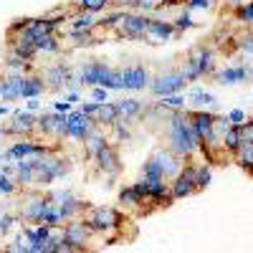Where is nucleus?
Returning a JSON list of instances; mask_svg holds the SVG:
<instances>
[{
  "label": "nucleus",
  "mask_w": 253,
  "mask_h": 253,
  "mask_svg": "<svg viewBox=\"0 0 253 253\" xmlns=\"http://www.w3.org/2000/svg\"><path fill=\"white\" fill-rule=\"evenodd\" d=\"M81 218L89 223V228L94 230V233H117V230H122V223H124V215L119 213V210L107 208V205L89 208Z\"/></svg>",
  "instance_id": "1"
},
{
  "label": "nucleus",
  "mask_w": 253,
  "mask_h": 253,
  "mask_svg": "<svg viewBox=\"0 0 253 253\" xmlns=\"http://www.w3.org/2000/svg\"><path fill=\"white\" fill-rule=\"evenodd\" d=\"M51 193H43V190H33V187H26L23 193V203H20V218L28 220V223H41L43 218L46 208L51 205Z\"/></svg>",
  "instance_id": "2"
},
{
  "label": "nucleus",
  "mask_w": 253,
  "mask_h": 253,
  "mask_svg": "<svg viewBox=\"0 0 253 253\" xmlns=\"http://www.w3.org/2000/svg\"><path fill=\"white\" fill-rule=\"evenodd\" d=\"M74 84H84V86H104L109 91L112 84V66L107 61H89L86 66H81L79 74L74 76Z\"/></svg>",
  "instance_id": "3"
},
{
  "label": "nucleus",
  "mask_w": 253,
  "mask_h": 253,
  "mask_svg": "<svg viewBox=\"0 0 253 253\" xmlns=\"http://www.w3.org/2000/svg\"><path fill=\"white\" fill-rule=\"evenodd\" d=\"M150 15L147 13H129L126 10L124 18L119 20V26L114 28L117 38H129V41H142L147 38V26H150Z\"/></svg>",
  "instance_id": "4"
},
{
  "label": "nucleus",
  "mask_w": 253,
  "mask_h": 253,
  "mask_svg": "<svg viewBox=\"0 0 253 253\" xmlns=\"http://www.w3.org/2000/svg\"><path fill=\"white\" fill-rule=\"evenodd\" d=\"M94 236H96V233L89 228V223L84 220V218H71V220L63 223V241L71 243L76 251H86V248H89L86 243H89Z\"/></svg>",
  "instance_id": "5"
},
{
  "label": "nucleus",
  "mask_w": 253,
  "mask_h": 253,
  "mask_svg": "<svg viewBox=\"0 0 253 253\" xmlns=\"http://www.w3.org/2000/svg\"><path fill=\"white\" fill-rule=\"evenodd\" d=\"M43 81H46V91H51V94H58V91H63L69 86V84L74 81V71L66 66L63 61H56V63H51L48 69H43Z\"/></svg>",
  "instance_id": "6"
},
{
  "label": "nucleus",
  "mask_w": 253,
  "mask_h": 253,
  "mask_svg": "<svg viewBox=\"0 0 253 253\" xmlns=\"http://www.w3.org/2000/svg\"><path fill=\"white\" fill-rule=\"evenodd\" d=\"M185 84H187V79L182 76V71H170V74H160V76H155L152 81H150V91L155 94V96H167V94H177V91H182L185 89Z\"/></svg>",
  "instance_id": "7"
},
{
  "label": "nucleus",
  "mask_w": 253,
  "mask_h": 253,
  "mask_svg": "<svg viewBox=\"0 0 253 253\" xmlns=\"http://www.w3.org/2000/svg\"><path fill=\"white\" fill-rule=\"evenodd\" d=\"M96 119L94 117H86L84 112H71L69 114V129H66V139H74V142H81L84 144V139H86L94 129H96Z\"/></svg>",
  "instance_id": "8"
},
{
  "label": "nucleus",
  "mask_w": 253,
  "mask_h": 253,
  "mask_svg": "<svg viewBox=\"0 0 253 253\" xmlns=\"http://www.w3.org/2000/svg\"><path fill=\"white\" fill-rule=\"evenodd\" d=\"M94 165H96V172L104 175V177H114L122 172V160H119V150L117 144H107L104 150L94 157Z\"/></svg>",
  "instance_id": "9"
},
{
  "label": "nucleus",
  "mask_w": 253,
  "mask_h": 253,
  "mask_svg": "<svg viewBox=\"0 0 253 253\" xmlns=\"http://www.w3.org/2000/svg\"><path fill=\"white\" fill-rule=\"evenodd\" d=\"M3 129V134L8 137H33L36 134V117L26 109V112H15L13 114V122L10 124H3L0 126Z\"/></svg>",
  "instance_id": "10"
},
{
  "label": "nucleus",
  "mask_w": 253,
  "mask_h": 253,
  "mask_svg": "<svg viewBox=\"0 0 253 253\" xmlns=\"http://www.w3.org/2000/svg\"><path fill=\"white\" fill-rule=\"evenodd\" d=\"M124 76V89H132V91H142L150 86V74L142 63H132V66H124L122 69Z\"/></svg>",
  "instance_id": "11"
},
{
  "label": "nucleus",
  "mask_w": 253,
  "mask_h": 253,
  "mask_svg": "<svg viewBox=\"0 0 253 253\" xmlns=\"http://www.w3.org/2000/svg\"><path fill=\"white\" fill-rule=\"evenodd\" d=\"M157 162H160V167H162V172H165V180L170 182V180H175L177 175H180V170H182V160L175 155V152H170L167 147H162V150H155V155H152Z\"/></svg>",
  "instance_id": "12"
},
{
  "label": "nucleus",
  "mask_w": 253,
  "mask_h": 253,
  "mask_svg": "<svg viewBox=\"0 0 253 253\" xmlns=\"http://www.w3.org/2000/svg\"><path fill=\"white\" fill-rule=\"evenodd\" d=\"M20 91H23V74L8 71L5 76H0V99L3 101L20 99Z\"/></svg>",
  "instance_id": "13"
},
{
  "label": "nucleus",
  "mask_w": 253,
  "mask_h": 253,
  "mask_svg": "<svg viewBox=\"0 0 253 253\" xmlns=\"http://www.w3.org/2000/svg\"><path fill=\"white\" fill-rule=\"evenodd\" d=\"M107 144H109L107 126H96V129H94L86 139H84V155H86V160H94Z\"/></svg>",
  "instance_id": "14"
},
{
  "label": "nucleus",
  "mask_w": 253,
  "mask_h": 253,
  "mask_svg": "<svg viewBox=\"0 0 253 253\" xmlns=\"http://www.w3.org/2000/svg\"><path fill=\"white\" fill-rule=\"evenodd\" d=\"M175 36V26L172 20H160V18H152L150 26H147V38H152V43H165Z\"/></svg>",
  "instance_id": "15"
},
{
  "label": "nucleus",
  "mask_w": 253,
  "mask_h": 253,
  "mask_svg": "<svg viewBox=\"0 0 253 253\" xmlns=\"http://www.w3.org/2000/svg\"><path fill=\"white\" fill-rule=\"evenodd\" d=\"M195 56H198V66H200V76H213L218 71V61H215V48L210 46H198L195 48Z\"/></svg>",
  "instance_id": "16"
},
{
  "label": "nucleus",
  "mask_w": 253,
  "mask_h": 253,
  "mask_svg": "<svg viewBox=\"0 0 253 253\" xmlns=\"http://www.w3.org/2000/svg\"><path fill=\"white\" fill-rule=\"evenodd\" d=\"M46 91V81L41 74H23V91L20 99H36Z\"/></svg>",
  "instance_id": "17"
},
{
  "label": "nucleus",
  "mask_w": 253,
  "mask_h": 253,
  "mask_svg": "<svg viewBox=\"0 0 253 253\" xmlns=\"http://www.w3.org/2000/svg\"><path fill=\"white\" fill-rule=\"evenodd\" d=\"M213 79L218 84H238V81H246L248 79V66H228V69H220L213 74Z\"/></svg>",
  "instance_id": "18"
},
{
  "label": "nucleus",
  "mask_w": 253,
  "mask_h": 253,
  "mask_svg": "<svg viewBox=\"0 0 253 253\" xmlns=\"http://www.w3.org/2000/svg\"><path fill=\"white\" fill-rule=\"evenodd\" d=\"M94 119H96V124L99 126H109L119 119V109H117V104H112V101H101L99 104V109H96V114H94Z\"/></svg>",
  "instance_id": "19"
},
{
  "label": "nucleus",
  "mask_w": 253,
  "mask_h": 253,
  "mask_svg": "<svg viewBox=\"0 0 253 253\" xmlns=\"http://www.w3.org/2000/svg\"><path fill=\"white\" fill-rule=\"evenodd\" d=\"M96 23H99V18H96L94 13L76 10V13L69 18V31H91Z\"/></svg>",
  "instance_id": "20"
},
{
  "label": "nucleus",
  "mask_w": 253,
  "mask_h": 253,
  "mask_svg": "<svg viewBox=\"0 0 253 253\" xmlns=\"http://www.w3.org/2000/svg\"><path fill=\"white\" fill-rule=\"evenodd\" d=\"M117 109H119V117H124V119H134V117L142 114L144 104H142L139 99H122V101H117Z\"/></svg>",
  "instance_id": "21"
},
{
  "label": "nucleus",
  "mask_w": 253,
  "mask_h": 253,
  "mask_svg": "<svg viewBox=\"0 0 253 253\" xmlns=\"http://www.w3.org/2000/svg\"><path fill=\"white\" fill-rule=\"evenodd\" d=\"M236 162L243 167V170L253 172V142H241V147L236 150Z\"/></svg>",
  "instance_id": "22"
},
{
  "label": "nucleus",
  "mask_w": 253,
  "mask_h": 253,
  "mask_svg": "<svg viewBox=\"0 0 253 253\" xmlns=\"http://www.w3.org/2000/svg\"><path fill=\"white\" fill-rule=\"evenodd\" d=\"M58 51H61V41L56 38V33L41 36L36 41V53H58Z\"/></svg>",
  "instance_id": "23"
},
{
  "label": "nucleus",
  "mask_w": 253,
  "mask_h": 253,
  "mask_svg": "<svg viewBox=\"0 0 253 253\" xmlns=\"http://www.w3.org/2000/svg\"><path fill=\"white\" fill-rule=\"evenodd\" d=\"M220 147H223L228 155H236V150L241 147V134H238V129H236V124L230 126L228 132H223V137H220Z\"/></svg>",
  "instance_id": "24"
},
{
  "label": "nucleus",
  "mask_w": 253,
  "mask_h": 253,
  "mask_svg": "<svg viewBox=\"0 0 253 253\" xmlns=\"http://www.w3.org/2000/svg\"><path fill=\"white\" fill-rule=\"evenodd\" d=\"M129 122L132 119H124V117H119L109 129H112V134H114V142H132V132H129Z\"/></svg>",
  "instance_id": "25"
},
{
  "label": "nucleus",
  "mask_w": 253,
  "mask_h": 253,
  "mask_svg": "<svg viewBox=\"0 0 253 253\" xmlns=\"http://www.w3.org/2000/svg\"><path fill=\"white\" fill-rule=\"evenodd\" d=\"M142 177H150V180H165V172L155 157H147V162L142 165Z\"/></svg>",
  "instance_id": "26"
},
{
  "label": "nucleus",
  "mask_w": 253,
  "mask_h": 253,
  "mask_svg": "<svg viewBox=\"0 0 253 253\" xmlns=\"http://www.w3.org/2000/svg\"><path fill=\"white\" fill-rule=\"evenodd\" d=\"M172 26H175V36L180 38L187 28H193V26H195V20L190 18V10H182V13H180V15L172 20Z\"/></svg>",
  "instance_id": "27"
},
{
  "label": "nucleus",
  "mask_w": 253,
  "mask_h": 253,
  "mask_svg": "<svg viewBox=\"0 0 253 253\" xmlns=\"http://www.w3.org/2000/svg\"><path fill=\"white\" fill-rule=\"evenodd\" d=\"M112 5V0H79L76 8L79 10H86V13H99L104 8H109Z\"/></svg>",
  "instance_id": "28"
},
{
  "label": "nucleus",
  "mask_w": 253,
  "mask_h": 253,
  "mask_svg": "<svg viewBox=\"0 0 253 253\" xmlns=\"http://www.w3.org/2000/svg\"><path fill=\"white\" fill-rule=\"evenodd\" d=\"M210 180H213V172H210V165H198V175H195V187H198V193L200 190H205L210 185Z\"/></svg>",
  "instance_id": "29"
},
{
  "label": "nucleus",
  "mask_w": 253,
  "mask_h": 253,
  "mask_svg": "<svg viewBox=\"0 0 253 253\" xmlns=\"http://www.w3.org/2000/svg\"><path fill=\"white\" fill-rule=\"evenodd\" d=\"M236 46H238V51H241L243 56H253V31L241 33L238 41H236Z\"/></svg>",
  "instance_id": "30"
},
{
  "label": "nucleus",
  "mask_w": 253,
  "mask_h": 253,
  "mask_svg": "<svg viewBox=\"0 0 253 253\" xmlns=\"http://www.w3.org/2000/svg\"><path fill=\"white\" fill-rule=\"evenodd\" d=\"M236 129L241 134V142H253V117H246L241 124H236Z\"/></svg>",
  "instance_id": "31"
},
{
  "label": "nucleus",
  "mask_w": 253,
  "mask_h": 253,
  "mask_svg": "<svg viewBox=\"0 0 253 253\" xmlns=\"http://www.w3.org/2000/svg\"><path fill=\"white\" fill-rule=\"evenodd\" d=\"M18 182L10 175H0V195H15L18 193Z\"/></svg>",
  "instance_id": "32"
},
{
  "label": "nucleus",
  "mask_w": 253,
  "mask_h": 253,
  "mask_svg": "<svg viewBox=\"0 0 253 253\" xmlns=\"http://www.w3.org/2000/svg\"><path fill=\"white\" fill-rule=\"evenodd\" d=\"M160 104H162L165 109H182L185 107V99L180 94H167V96L160 99Z\"/></svg>",
  "instance_id": "33"
},
{
  "label": "nucleus",
  "mask_w": 253,
  "mask_h": 253,
  "mask_svg": "<svg viewBox=\"0 0 253 253\" xmlns=\"http://www.w3.org/2000/svg\"><path fill=\"white\" fill-rule=\"evenodd\" d=\"M218 0H187L185 10H213Z\"/></svg>",
  "instance_id": "34"
},
{
  "label": "nucleus",
  "mask_w": 253,
  "mask_h": 253,
  "mask_svg": "<svg viewBox=\"0 0 253 253\" xmlns=\"http://www.w3.org/2000/svg\"><path fill=\"white\" fill-rule=\"evenodd\" d=\"M18 223V218L15 215H10V213H0V233H10V230H13V225Z\"/></svg>",
  "instance_id": "35"
},
{
  "label": "nucleus",
  "mask_w": 253,
  "mask_h": 253,
  "mask_svg": "<svg viewBox=\"0 0 253 253\" xmlns=\"http://www.w3.org/2000/svg\"><path fill=\"white\" fill-rule=\"evenodd\" d=\"M134 5H137V0H112L109 8H114V10H129Z\"/></svg>",
  "instance_id": "36"
},
{
  "label": "nucleus",
  "mask_w": 253,
  "mask_h": 253,
  "mask_svg": "<svg viewBox=\"0 0 253 253\" xmlns=\"http://www.w3.org/2000/svg\"><path fill=\"white\" fill-rule=\"evenodd\" d=\"M243 23L253 26V0H246L243 3Z\"/></svg>",
  "instance_id": "37"
},
{
  "label": "nucleus",
  "mask_w": 253,
  "mask_h": 253,
  "mask_svg": "<svg viewBox=\"0 0 253 253\" xmlns=\"http://www.w3.org/2000/svg\"><path fill=\"white\" fill-rule=\"evenodd\" d=\"M96 109H99V101H91V104H86V101H84L81 107H79V112H84L86 117H94V114H96Z\"/></svg>",
  "instance_id": "38"
},
{
  "label": "nucleus",
  "mask_w": 253,
  "mask_h": 253,
  "mask_svg": "<svg viewBox=\"0 0 253 253\" xmlns=\"http://www.w3.org/2000/svg\"><path fill=\"white\" fill-rule=\"evenodd\" d=\"M137 10H142V13H147V10H155L157 8V0H137V5H134Z\"/></svg>",
  "instance_id": "39"
},
{
  "label": "nucleus",
  "mask_w": 253,
  "mask_h": 253,
  "mask_svg": "<svg viewBox=\"0 0 253 253\" xmlns=\"http://www.w3.org/2000/svg\"><path fill=\"white\" fill-rule=\"evenodd\" d=\"M228 119H230V124H241V122L246 119V114H243L241 109H233V112L228 114Z\"/></svg>",
  "instance_id": "40"
},
{
  "label": "nucleus",
  "mask_w": 253,
  "mask_h": 253,
  "mask_svg": "<svg viewBox=\"0 0 253 253\" xmlns=\"http://www.w3.org/2000/svg\"><path fill=\"white\" fill-rule=\"evenodd\" d=\"M56 112H61V114H71V101H56Z\"/></svg>",
  "instance_id": "41"
},
{
  "label": "nucleus",
  "mask_w": 253,
  "mask_h": 253,
  "mask_svg": "<svg viewBox=\"0 0 253 253\" xmlns=\"http://www.w3.org/2000/svg\"><path fill=\"white\" fill-rule=\"evenodd\" d=\"M91 94H94V99H96L99 104H101V101H107V89H104V86H96Z\"/></svg>",
  "instance_id": "42"
},
{
  "label": "nucleus",
  "mask_w": 253,
  "mask_h": 253,
  "mask_svg": "<svg viewBox=\"0 0 253 253\" xmlns=\"http://www.w3.org/2000/svg\"><path fill=\"white\" fill-rule=\"evenodd\" d=\"M38 104H41V101H38V96H36V99H31V101H28V112H36V109H38Z\"/></svg>",
  "instance_id": "43"
},
{
  "label": "nucleus",
  "mask_w": 253,
  "mask_h": 253,
  "mask_svg": "<svg viewBox=\"0 0 253 253\" xmlns=\"http://www.w3.org/2000/svg\"><path fill=\"white\" fill-rule=\"evenodd\" d=\"M225 3H228L230 8H236V5H241V3H246V0H225Z\"/></svg>",
  "instance_id": "44"
},
{
  "label": "nucleus",
  "mask_w": 253,
  "mask_h": 253,
  "mask_svg": "<svg viewBox=\"0 0 253 253\" xmlns=\"http://www.w3.org/2000/svg\"><path fill=\"white\" fill-rule=\"evenodd\" d=\"M66 99H69V101H79V94H76V91H69Z\"/></svg>",
  "instance_id": "45"
},
{
  "label": "nucleus",
  "mask_w": 253,
  "mask_h": 253,
  "mask_svg": "<svg viewBox=\"0 0 253 253\" xmlns=\"http://www.w3.org/2000/svg\"><path fill=\"white\" fill-rule=\"evenodd\" d=\"M8 112H10V109L5 107V104H0V117H3V114H8Z\"/></svg>",
  "instance_id": "46"
},
{
  "label": "nucleus",
  "mask_w": 253,
  "mask_h": 253,
  "mask_svg": "<svg viewBox=\"0 0 253 253\" xmlns=\"http://www.w3.org/2000/svg\"><path fill=\"white\" fill-rule=\"evenodd\" d=\"M0 175H3V170H0Z\"/></svg>",
  "instance_id": "47"
}]
</instances>
